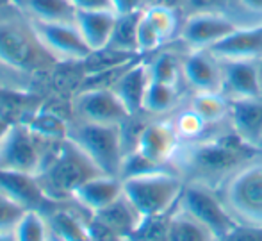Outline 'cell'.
I'll list each match as a JSON object with an SVG mask.
<instances>
[{
    "label": "cell",
    "mask_w": 262,
    "mask_h": 241,
    "mask_svg": "<svg viewBox=\"0 0 262 241\" xmlns=\"http://www.w3.org/2000/svg\"><path fill=\"white\" fill-rule=\"evenodd\" d=\"M259 154L260 152L243 143L228 127L217 134H207L196 142L182 143L171 168L187 183H200L220 190L235 170Z\"/></svg>",
    "instance_id": "cell-1"
},
{
    "label": "cell",
    "mask_w": 262,
    "mask_h": 241,
    "mask_svg": "<svg viewBox=\"0 0 262 241\" xmlns=\"http://www.w3.org/2000/svg\"><path fill=\"white\" fill-rule=\"evenodd\" d=\"M102 173L104 172L79 145L66 138L52 148L38 179L47 195L61 204L72 198L77 188L82 186L86 180Z\"/></svg>",
    "instance_id": "cell-2"
},
{
    "label": "cell",
    "mask_w": 262,
    "mask_h": 241,
    "mask_svg": "<svg viewBox=\"0 0 262 241\" xmlns=\"http://www.w3.org/2000/svg\"><path fill=\"white\" fill-rule=\"evenodd\" d=\"M186 179L173 168H162L123 180V195L145 216L168 214L179 204Z\"/></svg>",
    "instance_id": "cell-3"
},
{
    "label": "cell",
    "mask_w": 262,
    "mask_h": 241,
    "mask_svg": "<svg viewBox=\"0 0 262 241\" xmlns=\"http://www.w3.org/2000/svg\"><path fill=\"white\" fill-rule=\"evenodd\" d=\"M217 191L239 225L262 229V154L235 170Z\"/></svg>",
    "instance_id": "cell-4"
},
{
    "label": "cell",
    "mask_w": 262,
    "mask_h": 241,
    "mask_svg": "<svg viewBox=\"0 0 262 241\" xmlns=\"http://www.w3.org/2000/svg\"><path fill=\"white\" fill-rule=\"evenodd\" d=\"M55 145L57 142H45L38 138L25 124H11L0 142V172L39 175Z\"/></svg>",
    "instance_id": "cell-5"
},
{
    "label": "cell",
    "mask_w": 262,
    "mask_h": 241,
    "mask_svg": "<svg viewBox=\"0 0 262 241\" xmlns=\"http://www.w3.org/2000/svg\"><path fill=\"white\" fill-rule=\"evenodd\" d=\"M68 138L79 145L102 172L120 177L121 163L127 154L121 125L80 122L77 127L70 129Z\"/></svg>",
    "instance_id": "cell-6"
},
{
    "label": "cell",
    "mask_w": 262,
    "mask_h": 241,
    "mask_svg": "<svg viewBox=\"0 0 262 241\" xmlns=\"http://www.w3.org/2000/svg\"><path fill=\"white\" fill-rule=\"evenodd\" d=\"M177 207L187 211L191 216L205 225L207 229L217 236V239L225 238L237 222L228 213L227 206L221 200L220 191L200 183H187L184 186L182 196H180Z\"/></svg>",
    "instance_id": "cell-7"
},
{
    "label": "cell",
    "mask_w": 262,
    "mask_h": 241,
    "mask_svg": "<svg viewBox=\"0 0 262 241\" xmlns=\"http://www.w3.org/2000/svg\"><path fill=\"white\" fill-rule=\"evenodd\" d=\"M241 25L225 11H196L184 18L179 39L187 50H207Z\"/></svg>",
    "instance_id": "cell-8"
},
{
    "label": "cell",
    "mask_w": 262,
    "mask_h": 241,
    "mask_svg": "<svg viewBox=\"0 0 262 241\" xmlns=\"http://www.w3.org/2000/svg\"><path fill=\"white\" fill-rule=\"evenodd\" d=\"M31 29L39 45L52 57L62 61H88L93 55L75 22L31 20Z\"/></svg>",
    "instance_id": "cell-9"
},
{
    "label": "cell",
    "mask_w": 262,
    "mask_h": 241,
    "mask_svg": "<svg viewBox=\"0 0 262 241\" xmlns=\"http://www.w3.org/2000/svg\"><path fill=\"white\" fill-rule=\"evenodd\" d=\"M45 48L39 45L34 32L25 31L16 22H0V63L7 68L29 72L41 65Z\"/></svg>",
    "instance_id": "cell-10"
},
{
    "label": "cell",
    "mask_w": 262,
    "mask_h": 241,
    "mask_svg": "<svg viewBox=\"0 0 262 241\" xmlns=\"http://www.w3.org/2000/svg\"><path fill=\"white\" fill-rule=\"evenodd\" d=\"M80 122L102 125H123L132 116L111 88H88L75 98Z\"/></svg>",
    "instance_id": "cell-11"
},
{
    "label": "cell",
    "mask_w": 262,
    "mask_h": 241,
    "mask_svg": "<svg viewBox=\"0 0 262 241\" xmlns=\"http://www.w3.org/2000/svg\"><path fill=\"white\" fill-rule=\"evenodd\" d=\"M180 145H182V139L177 134L171 118H157V120H150L145 124L143 131L139 132L136 150L141 152L156 165L171 168V163Z\"/></svg>",
    "instance_id": "cell-12"
},
{
    "label": "cell",
    "mask_w": 262,
    "mask_h": 241,
    "mask_svg": "<svg viewBox=\"0 0 262 241\" xmlns=\"http://www.w3.org/2000/svg\"><path fill=\"white\" fill-rule=\"evenodd\" d=\"M182 77L193 93H221L223 65L209 50H187L184 55Z\"/></svg>",
    "instance_id": "cell-13"
},
{
    "label": "cell",
    "mask_w": 262,
    "mask_h": 241,
    "mask_svg": "<svg viewBox=\"0 0 262 241\" xmlns=\"http://www.w3.org/2000/svg\"><path fill=\"white\" fill-rule=\"evenodd\" d=\"M0 190L27 211H41L43 214H49L59 204L45 193L38 175L31 173L0 172Z\"/></svg>",
    "instance_id": "cell-14"
},
{
    "label": "cell",
    "mask_w": 262,
    "mask_h": 241,
    "mask_svg": "<svg viewBox=\"0 0 262 241\" xmlns=\"http://www.w3.org/2000/svg\"><path fill=\"white\" fill-rule=\"evenodd\" d=\"M207 50L220 61H262V22L241 25Z\"/></svg>",
    "instance_id": "cell-15"
},
{
    "label": "cell",
    "mask_w": 262,
    "mask_h": 241,
    "mask_svg": "<svg viewBox=\"0 0 262 241\" xmlns=\"http://www.w3.org/2000/svg\"><path fill=\"white\" fill-rule=\"evenodd\" d=\"M223 88L228 100L262 96V61H221Z\"/></svg>",
    "instance_id": "cell-16"
},
{
    "label": "cell",
    "mask_w": 262,
    "mask_h": 241,
    "mask_svg": "<svg viewBox=\"0 0 262 241\" xmlns=\"http://www.w3.org/2000/svg\"><path fill=\"white\" fill-rule=\"evenodd\" d=\"M228 127L250 148L260 152L262 147V96L228 100Z\"/></svg>",
    "instance_id": "cell-17"
},
{
    "label": "cell",
    "mask_w": 262,
    "mask_h": 241,
    "mask_svg": "<svg viewBox=\"0 0 262 241\" xmlns=\"http://www.w3.org/2000/svg\"><path fill=\"white\" fill-rule=\"evenodd\" d=\"M123 195V180L116 175H97L77 188L72 200L79 204L88 214H97Z\"/></svg>",
    "instance_id": "cell-18"
},
{
    "label": "cell",
    "mask_w": 262,
    "mask_h": 241,
    "mask_svg": "<svg viewBox=\"0 0 262 241\" xmlns=\"http://www.w3.org/2000/svg\"><path fill=\"white\" fill-rule=\"evenodd\" d=\"M150 81L152 79H150L148 63H146V59L139 57L125 70L123 75L116 81V84L111 90L123 102L128 113L139 114L143 113V100H145Z\"/></svg>",
    "instance_id": "cell-19"
},
{
    "label": "cell",
    "mask_w": 262,
    "mask_h": 241,
    "mask_svg": "<svg viewBox=\"0 0 262 241\" xmlns=\"http://www.w3.org/2000/svg\"><path fill=\"white\" fill-rule=\"evenodd\" d=\"M116 20V9H80L77 11L75 25L91 50L98 52L109 47Z\"/></svg>",
    "instance_id": "cell-20"
},
{
    "label": "cell",
    "mask_w": 262,
    "mask_h": 241,
    "mask_svg": "<svg viewBox=\"0 0 262 241\" xmlns=\"http://www.w3.org/2000/svg\"><path fill=\"white\" fill-rule=\"evenodd\" d=\"M93 216L121 239H127L136 231L139 222L143 220L139 211L132 206V202L125 195H121L111 206H107L105 209H102L100 213L93 214Z\"/></svg>",
    "instance_id": "cell-21"
},
{
    "label": "cell",
    "mask_w": 262,
    "mask_h": 241,
    "mask_svg": "<svg viewBox=\"0 0 262 241\" xmlns=\"http://www.w3.org/2000/svg\"><path fill=\"white\" fill-rule=\"evenodd\" d=\"M47 222L50 236L55 241H93L88 218L73 213L72 209L55 207L52 213L47 214Z\"/></svg>",
    "instance_id": "cell-22"
},
{
    "label": "cell",
    "mask_w": 262,
    "mask_h": 241,
    "mask_svg": "<svg viewBox=\"0 0 262 241\" xmlns=\"http://www.w3.org/2000/svg\"><path fill=\"white\" fill-rule=\"evenodd\" d=\"M31 20L75 22L77 9L70 0H13Z\"/></svg>",
    "instance_id": "cell-23"
},
{
    "label": "cell",
    "mask_w": 262,
    "mask_h": 241,
    "mask_svg": "<svg viewBox=\"0 0 262 241\" xmlns=\"http://www.w3.org/2000/svg\"><path fill=\"white\" fill-rule=\"evenodd\" d=\"M187 48L184 52L177 50H161L154 52V57L148 63L150 70V79L157 81V83L164 84H173V86H180V83H184L182 77V65H184V55H186Z\"/></svg>",
    "instance_id": "cell-24"
},
{
    "label": "cell",
    "mask_w": 262,
    "mask_h": 241,
    "mask_svg": "<svg viewBox=\"0 0 262 241\" xmlns=\"http://www.w3.org/2000/svg\"><path fill=\"white\" fill-rule=\"evenodd\" d=\"M168 241H220L210 229L191 216L187 211L175 207L169 216Z\"/></svg>",
    "instance_id": "cell-25"
},
{
    "label": "cell",
    "mask_w": 262,
    "mask_h": 241,
    "mask_svg": "<svg viewBox=\"0 0 262 241\" xmlns=\"http://www.w3.org/2000/svg\"><path fill=\"white\" fill-rule=\"evenodd\" d=\"M180 96H182L180 95V86L150 81L145 100H143V113L156 118L166 116L179 107Z\"/></svg>",
    "instance_id": "cell-26"
},
{
    "label": "cell",
    "mask_w": 262,
    "mask_h": 241,
    "mask_svg": "<svg viewBox=\"0 0 262 241\" xmlns=\"http://www.w3.org/2000/svg\"><path fill=\"white\" fill-rule=\"evenodd\" d=\"M189 106L204 118L209 127L228 124L230 102L223 93H193Z\"/></svg>",
    "instance_id": "cell-27"
},
{
    "label": "cell",
    "mask_w": 262,
    "mask_h": 241,
    "mask_svg": "<svg viewBox=\"0 0 262 241\" xmlns=\"http://www.w3.org/2000/svg\"><path fill=\"white\" fill-rule=\"evenodd\" d=\"M141 16V9L118 13V20L111 36L109 48L128 54H139L138 50V24Z\"/></svg>",
    "instance_id": "cell-28"
},
{
    "label": "cell",
    "mask_w": 262,
    "mask_h": 241,
    "mask_svg": "<svg viewBox=\"0 0 262 241\" xmlns=\"http://www.w3.org/2000/svg\"><path fill=\"white\" fill-rule=\"evenodd\" d=\"M25 125L45 142H62L70 134L66 122L55 113H38L29 122H25Z\"/></svg>",
    "instance_id": "cell-29"
},
{
    "label": "cell",
    "mask_w": 262,
    "mask_h": 241,
    "mask_svg": "<svg viewBox=\"0 0 262 241\" xmlns=\"http://www.w3.org/2000/svg\"><path fill=\"white\" fill-rule=\"evenodd\" d=\"M173 125L177 129V134L180 136L182 143L187 142H196V139H202L207 136L209 125L205 124V120L193 109V107L187 104V107L177 111L175 116L171 118Z\"/></svg>",
    "instance_id": "cell-30"
},
{
    "label": "cell",
    "mask_w": 262,
    "mask_h": 241,
    "mask_svg": "<svg viewBox=\"0 0 262 241\" xmlns=\"http://www.w3.org/2000/svg\"><path fill=\"white\" fill-rule=\"evenodd\" d=\"M143 14L157 29V32L162 36V39L166 43L171 42L175 36L179 38L180 27H182V24L179 20V11L162 6H145L143 7Z\"/></svg>",
    "instance_id": "cell-31"
},
{
    "label": "cell",
    "mask_w": 262,
    "mask_h": 241,
    "mask_svg": "<svg viewBox=\"0 0 262 241\" xmlns=\"http://www.w3.org/2000/svg\"><path fill=\"white\" fill-rule=\"evenodd\" d=\"M14 236L18 241H50V227L47 214L41 211H25L21 220L14 227Z\"/></svg>",
    "instance_id": "cell-32"
},
{
    "label": "cell",
    "mask_w": 262,
    "mask_h": 241,
    "mask_svg": "<svg viewBox=\"0 0 262 241\" xmlns=\"http://www.w3.org/2000/svg\"><path fill=\"white\" fill-rule=\"evenodd\" d=\"M171 213L159 214V216H145L139 222L136 231L127 238V241H168Z\"/></svg>",
    "instance_id": "cell-33"
},
{
    "label": "cell",
    "mask_w": 262,
    "mask_h": 241,
    "mask_svg": "<svg viewBox=\"0 0 262 241\" xmlns=\"http://www.w3.org/2000/svg\"><path fill=\"white\" fill-rule=\"evenodd\" d=\"M166 45V42L162 39V36L157 32V29L150 24L145 18L141 9V16H139L138 24V50L141 55L145 54H154V52L161 50Z\"/></svg>",
    "instance_id": "cell-34"
},
{
    "label": "cell",
    "mask_w": 262,
    "mask_h": 241,
    "mask_svg": "<svg viewBox=\"0 0 262 241\" xmlns=\"http://www.w3.org/2000/svg\"><path fill=\"white\" fill-rule=\"evenodd\" d=\"M25 211L27 209L24 206H20L16 200H13L7 193L0 190V232L14 231Z\"/></svg>",
    "instance_id": "cell-35"
},
{
    "label": "cell",
    "mask_w": 262,
    "mask_h": 241,
    "mask_svg": "<svg viewBox=\"0 0 262 241\" xmlns=\"http://www.w3.org/2000/svg\"><path fill=\"white\" fill-rule=\"evenodd\" d=\"M220 241H262V229L248 227V225H235L225 238Z\"/></svg>",
    "instance_id": "cell-36"
},
{
    "label": "cell",
    "mask_w": 262,
    "mask_h": 241,
    "mask_svg": "<svg viewBox=\"0 0 262 241\" xmlns=\"http://www.w3.org/2000/svg\"><path fill=\"white\" fill-rule=\"evenodd\" d=\"M225 0H187V9L189 13L196 11H223Z\"/></svg>",
    "instance_id": "cell-37"
},
{
    "label": "cell",
    "mask_w": 262,
    "mask_h": 241,
    "mask_svg": "<svg viewBox=\"0 0 262 241\" xmlns=\"http://www.w3.org/2000/svg\"><path fill=\"white\" fill-rule=\"evenodd\" d=\"M77 11L80 9H116L113 0H70Z\"/></svg>",
    "instance_id": "cell-38"
},
{
    "label": "cell",
    "mask_w": 262,
    "mask_h": 241,
    "mask_svg": "<svg viewBox=\"0 0 262 241\" xmlns=\"http://www.w3.org/2000/svg\"><path fill=\"white\" fill-rule=\"evenodd\" d=\"M235 2L250 14H262V0H235Z\"/></svg>",
    "instance_id": "cell-39"
},
{
    "label": "cell",
    "mask_w": 262,
    "mask_h": 241,
    "mask_svg": "<svg viewBox=\"0 0 262 241\" xmlns=\"http://www.w3.org/2000/svg\"><path fill=\"white\" fill-rule=\"evenodd\" d=\"M11 127V122H7L6 118L0 114V142L4 139V136H6V132H7V129Z\"/></svg>",
    "instance_id": "cell-40"
},
{
    "label": "cell",
    "mask_w": 262,
    "mask_h": 241,
    "mask_svg": "<svg viewBox=\"0 0 262 241\" xmlns=\"http://www.w3.org/2000/svg\"><path fill=\"white\" fill-rule=\"evenodd\" d=\"M0 241H18V239L13 231H6V232H0Z\"/></svg>",
    "instance_id": "cell-41"
},
{
    "label": "cell",
    "mask_w": 262,
    "mask_h": 241,
    "mask_svg": "<svg viewBox=\"0 0 262 241\" xmlns=\"http://www.w3.org/2000/svg\"><path fill=\"white\" fill-rule=\"evenodd\" d=\"M113 4H114V7H116V4H118V0H113ZM118 11V9H116Z\"/></svg>",
    "instance_id": "cell-42"
},
{
    "label": "cell",
    "mask_w": 262,
    "mask_h": 241,
    "mask_svg": "<svg viewBox=\"0 0 262 241\" xmlns=\"http://www.w3.org/2000/svg\"><path fill=\"white\" fill-rule=\"evenodd\" d=\"M260 154H262V147H260Z\"/></svg>",
    "instance_id": "cell-43"
},
{
    "label": "cell",
    "mask_w": 262,
    "mask_h": 241,
    "mask_svg": "<svg viewBox=\"0 0 262 241\" xmlns=\"http://www.w3.org/2000/svg\"><path fill=\"white\" fill-rule=\"evenodd\" d=\"M2 2H4V0H0V4H2Z\"/></svg>",
    "instance_id": "cell-44"
},
{
    "label": "cell",
    "mask_w": 262,
    "mask_h": 241,
    "mask_svg": "<svg viewBox=\"0 0 262 241\" xmlns=\"http://www.w3.org/2000/svg\"><path fill=\"white\" fill-rule=\"evenodd\" d=\"M50 241H55V239H50Z\"/></svg>",
    "instance_id": "cell-45"
},
{
    "label": "cell",
    "mask_w": 262,
    "mask_h": 241,
    "mask_svg": "<svg viewBox=\"0 0 262 241\" xmlns=\"http://www.w3.org/2000/svg\"><path fill=\"white\" fill-rule=\"evenodd\" d=\"M123 241H127V239H123Z\"/></svg>",
    "instance_id": "cell-46"
}]
</instances>
